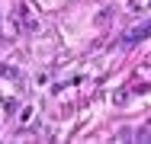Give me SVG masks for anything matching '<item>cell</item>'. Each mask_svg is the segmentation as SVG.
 <instances>
[{"instance_id": "2", "label": "cell", "mask_w": 151, "mask_h": 144, "mask_svg": "<svg viewBox=\"0 0 151 144\" xmlns=\"http://www.w3.org/2000/svg\"><path fill=\"white\" fill-rule=\"evenodd\" d=\"M129 6H132L135 13H145V10H151V0H132Z\"/></svg>"}, {"instance_id": "1", "label": "cell", "mask_w": 151, "mask_h": 144, "mask_svg": "<svg viewBox=\"0 0 151 144\" xmlns=\"http://www.w3.org/2000/svg\"><path fill=\"white\" fill-rule=\"evenodd\" d=\"M145 35H151V23H148V26H142V29H135V32H129L125 42L132 45V42H138V38H145Z\"/></svg>"}]
</instances>
